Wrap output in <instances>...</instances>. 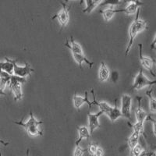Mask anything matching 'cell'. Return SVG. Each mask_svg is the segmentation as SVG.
<instances>
[{"label":"cell","mask_w":156,"mask_h":156,"mask_svg":"<svg viewBox=\"0 0 156 156\" xmlns=\"http://www.w3.org/2000/svg\"><path fill=\"white\" fill-rule=\"evenodd\" d=\"M147 28V23L146 20H141L140 18V8L137 9L136 12V17L133 20L131 24L129 25V30H128V42L126 44V51H125V55H128L129 51L131 50L133 44L134 42L135 38L140 33L144 31Z\"/></svg>","instance_id":"cell-1"},{"label":"cell","mask_w":156,"mask_h":156,"mask_svg":"<svg viewBox=\"0 0 156 156\" xmlns=\"http://www.w3.org/2000/svg\"><path fill=\"white\" fill-rule=\"evenodd\" d=\"M15 124L20 126L26 130L27 134L30 136H42V130L40 129V125L43 123V121L39 120L34 117L32 110L30 112V117L26 122H23L22 119L20 121H13Z\"/></svg>","instance_id":"cell-2"},{"label":"cell","mask_w":156,"mask_h":156,"mask_svg":"<svg viewBox=\"0 0 156 156\" xmlns=\"http://www.w3.org/2000/svg\"><path fill=\"white\" fill-rule=\"evenodd\" d=\"M26 82H27L26 77H20L15 75H11L9 87L14 96V101H19L23 98V93L22 90V85Z\"/></svg>","instance_id":"cell-3"},{"label":"cell","mask_w":156,"mask_h":156,"mask_svg":"<svg viewBox=\"0 0 156 156\" xmlns=\"http://www.w3.org/2000/svg\"><path fill=\"white\" fill-rule=\"evenodd\" d=\"M156 83V80H151L144 75L143 69L140 68L139 70V73L136 75L133 80V83L132 84L131 87L134 90H140L144 89L146 87H150V86L154 85Z\"/></svg>","instance_id":"cell-4"},{"label":"cell","mask_w":156,"mask_h":156,"mask_svg":"<svg viewBox=\"0 0 156 156\" xmlns=\"http://www.w3.org/2000/svg\"><path fill=\"white\" fill-rule=\"evenodd\" d=\"M61 5L62 6V9L51 17V20L56 19L58 20L61 27L60 31L66 27L69 21V7H68L66 4L62 2H61Z\"/></svg>","instance_id":"cell-5"},{"label":"cell","mask_w":156,"mask_h":156,"mask_svg":"<svg viewBox=\"0 0 156 156\" xmlns=\"http://www.w3.org/2000/svg\"><path fill=\"white\" fill-rule=\"evenodd\" d=\"M131 107H132V98L129 94H124L121 97V113L122 116L131 119Z\"/></svg>","instance_id":"cell-6"},{"label":"cell","mask_w":156,"mask_h":156,"mask_svg":"<svg viewBox=\"0 0 156 156\" xmlns=\"http://www.w3.org/2000/svg\"><path fill=\"white\" fill-rule=\"evenodd\" d=\"M13 64V74L15 76H20V77H26L27 76H30L31 73L34 71L33 68L30 66V64L26 62L24 66H18L16 64V59H12Z\"/></svg>","instance_id":"cell-7"},{"label":"cell","mask_w":156,"mask_h":156,"mask_svg":"<svg viewBox=\"0 0 156 156\" xmlns=\"http://www.w3.org/2000/svg\"><path fill=\"white\" fill-rule=\"evenodd\" d=\"M139 46V57H140V63H141L142 66L144 68V69H147V70L151 73L153 76H155V74L154 73V70H153V66L154 64V59H153L152 58L148 56H145V55H143V52H142V44H138Z\"/></svg>","instance_id":"cell-8"},{"label":"cell","mask_w":156,"mask_h":156,"mask_svg":"<svg viewBox=\"0 0 156 156\" xmlns=\"http://www.w3.org/2000/svg\"><path fill=\"white\" fill-rule=\"evenodd\" d=\"M102 114L103 112L101 111H99V112H96V113H91L90 110H88V112H87V117H88L89 132H90V135H92L94 130L100 126L98 119H99V117Z\"/></svg>","instance_id":"cell-9"},{"label":"cell","mask_w":156,"mask_h":156,"mask_svg":"<svg viewBox=\"0 0 156 156\" xmlns=\"http://www.w3.org/2000/svg\"><path fill=\"white\" fill-rule=\"evenodd\" d=\"M73 103L74 108L76 110H78V111L80 110V108L85 103H87V105H88V110H90L91 106L94 105L93 101H90L88 100V98H87V91H85V96L84 97H81V96H79L75 94L73 97Z\"/></svg>","instance_id":"cell-10"},{"label":"cell","mask_w":156,"mask_h":156,"mask_svg":"<svg viewBox=\"0 0 156 156\" xmlns=\"http://www.w3.org/2000/svg\"><path fill=\"white\" fill-rule=\"evenodd\" d=\"M136 100H137V106L135 109V117H136V122H144V121L147 120L148 114L143 109L141 106V101L143 98L141 96H136Z\"/></svg>","instance_id":"cell-11"},{"label":"cell","mask_w":156,"mask_h":156,"mask_svg":"<svg viewBox=\"0 0 156 156\" xmlns=\"http://www.w3.org/2000/svg\"><path fill=\"white\" fill-rule=\"evenodd\" d=\"M63 45L70 50L71 53L83 54V51L81 45H80L79 43L76 42V41H74L73 36H71L70 37V41H69V40H66V43L63 44Z\"/></svg>","instance_id":"cell-12"},{"label":"cell","mask_w":156,"mask_h":156,"mask_svg":"<svg viewBox=\"0 0 156 156\" xmlns=\"http://www.w3.org/2000/svg\"><path fill=\"white\" fill-rule=\"evenodd\" d=\"M11 75L0 69V95H5V89L10 82Z\"/></svg>","instance_id":"cell-13"},{"label":"cell","mask_w":156,"mask_h":156,"mask_svg":"<svg viewBox=\"0 0 156 156\" xmlns=\"http://www.w3.org/2000/svg\"><path fill=\"white\" fill-rule=\"evenodd\" d=\"M76 129L78 130V134H79V136H78V138L76 139V141H75V146L80 145V142L83 139H88L90 136L89 129L85 126H76Z\"/></svg>","instance_id":"cell-14"},{"label":"cell","mask_w":156,"mask_h":156,"mask_svg":"<svg viewBox=\"0 0 156 156\" xmlns=\"http://www.w3.org/2000/svg\"><path fill=\"white\" fill-rule=\"evenodd\" d=\"M110 76V70L105 62H101L98 71V79L101 82H105Z\"/></svg>","instance_id":"cell-15"},{"label":"cell","mask_w":156,"mask_h":156,"mask_svg":"<svg viewBox=\"0 0 156 156\" xmlns=\"http://www.w3.org/2000/svg\"><path fill=\"white\" fill-rule=\"evenodd\" d=\"M107 116L109 118L110 121L112 122H115L117 119L122 116V113H121L120 109H119V108L117 107V103H116V99L115 100V103H114V107H112V109L110 110L109 112L107 114Z\"/></svg>","instance_id":"cell-16"},{"label":"cell","mask_w":156,"mask_h":156,"mask_svg":"<svg viewBox=\"0 0 156 156\" xmlns=\"http://www.w3.org/2000/svg\"><path fill=\"white\" fill-rule=\"evenodd\" d=\"M72 55H73V58L75 60V62H77V64L79 65L80 68H81V69H82V64H83V62L87 64L90 68H91L93 66H94V62H90V60H88L87 58H86V56L84 55V54L72 53Z\"/></svg>","instance_id":"cell-17"},{"label":"cell","mask_w":156,"mask_h":156,"mask_svg":"<svg viewBox=\"0 0 156 156\" xmlns=\"http://www.w3.org/2000/svg\"><path fill=\"white\" fill-rule=\"evenodd\" d=\"M5 62H0V69L9 73V75L13 74V64L12 59L8 57H5Z\"/></svg>","instance_id":"cell-18"},{"label":"cell","mask_w":156,"mask_h":156,"mask_svg":"<svg viewBox=\"0 0 156 156\" xmlns=\"http://www.w3.org/2000/svg\"><path fill=\"white\" fill-rule=\"evenodd\" d=\"M140 8V5L135 3H129V5L124 9H117L118 12H124L126 15H133L135 14L137 9Z\"/></svg>","instance_id":"cell-19"},{"label":"cell","mask_w":156,"mask_h":156,"mask_svg":"<svg viewBox=\"0 0 156 156\" xmlns=\"http://www.w3.org/2000/svg\"><path fill=\"white\" fill-rule=\"evenodd\" d=\"M100 12L101 13V16H102L104 20L108 22L112 19V17L115 16V13H117L118 12H117V9H114L112 7H110L108 8V9H104V10H101Z\"/></svg>","instance_id":"cell-20"},{"label":"cell","mask_w":156,"mask_h":156,"mask_svg":"<svg viewBox=\"0 0 156 156\" xmlns=\"http://www.w3.org/2000/svg\"><path fill=\"white\" fill-rule=\"evenodd\" d=\"M139 137H140V134L133 132V133L126 139V144H127L128 147L130 150H132L136 144H138Z\"/></svg>","instance_id":"cell-21"},{"label":"cell","mask_w":156,"mask_h":156,"mask_svg":"<svg viewBox=\"0 0 156 156\" xmlns=\"http://www.w3.org/2000/svg\"><path fill=\"white\" fill-rule=\"evenodd\" d=\"M152 91L153 89L147 90L146 92V94L147 97L149 98V108H150V112L152 113H155L156 112V100L152 96Z\"/></svg>","instance_id":"cell-22"},{"label":"cell","mask_w":156,"mask_h":156,"mask_svg":"<svg viewBox=\"0 0 156 156\" xmlns=\"http://www.w3.org/2000/svg\"><path fill=\"white\" fill-rule=\"evenodd\" d=\"M144 122H136L133 124H130L129 122H128V125H129L132 129H133V132L135 133H137L140 135H143L144 136Z\"/></svg>","instance_id":"cell-23"},{"label":"cell","mask_w":156,"mask_h":156,"mask_svg":"<svg viewBox=\"0 0 156 156\" xmlns=\"http://www.w3.org/2000/svg\"><path fill=\"white\" fill-rule=\"evenodd\" d=\"M86 2V8L83 9V12L85 13H90L95 8L94 6V1L93 0H84Z\"/></svg>","instance_id":"cell-24"},{"label":"cell","mask_w":156,"mask_h":156,"mask_svg":"<svg viewBox=\"0 0 156 156\" xmlns=\"http://www.w3.org/2000/svg\"><path fill=\"white\" fill-rule=\"evenodd\" d=\"M131 153L129 156H140L141 153L144 151V149L140 144H137L132 150H130Z\"/></svg>","instance_id":"cell-25"},{"label":"cell","mask_w":156,"mask_h":156,"mask_svg":"<svg viewBox=\"0 0 156 156\" xmlns=\"http://www.w3.org/2000/svg\"><path fill=\"white\" fill-rule=\"evenodd\" d=\"M122 0H103V2H101V6L104 5H111V6H117L121 3Z\"/></svg>","instance_id":"cell-26"},{"label":"cell","mask_w":156,"mask_h":156,"mask_svg":"<svg viewBox=\"0 0 156 156\" xmlns=\"http://www.w3.org/2000/svg\"><path fill=\"white\" fill-rule=\"evenodd\" d=\"M85 149L82 148L80 145L76 146L74 149V151H73V156H83V154L85 153Z\"/></svg>","instance_id":"cell-27"},{"label":"cell","mask_w":156,"mask_h":156,"mask_svg":"<svg viewBox=\"0 0 156 156\" xmlns=\"http://www.w3.org/2000/svg\"><path fill=\"white\" fill-rule=\"evenodd\" d=\"M98 147V144H96V143H90V144H89L88 147H87V152H88L90 155L93 156L94 155V152L96 151V150H97Z\"/></svg>","instance_id":"cell-28"},{"label":"cell","mask_w":156,"mask_h":156,"mask_svg":"<svg viewBox=\"0 0 156 156\" xmlns=\"http://www.w3.org/2000/svg\"><path fill=\"white\" fill-rule=\"evenodd\" d=\"M105 155V152H104V150H103L102 147H98L97 150H96V151L94 152V155L93 156H104Z\"/></svg>","instance_id":"cell-29"},{"label":"cell","mask_w":156,"mask_h":156,"mask_svg":"<svg viewBox=\"0 0 156 156\" xmlns=\"http://www.w3.org/2000/svg\"><path fill=\"white\" fill-rule=\"evenodd\" d=\"M125 2H129V3H135L137 4L140 6V5H144V3L140 1V0H125Z\"/></svg>","instance_id":"cell-30"},{"label":"cell","mask_w":156,"mask_h":156,"mask_svg":"<svg viewBox=\"0 0 156 156\" xmlns=\"http://www.w3.org/2000/svg\"><path fill=\"white\" fill-rule=\"evenodd\" d=\"M118 79H119V73H117L116 71H114L112 75V80L113 82H116Z\"/></svg>","instance_id":"cell-31"},{"label":"cell","mask_w":156,"mask_h":156,"mask_svg":"<svg viewBox=\"0 0 156 156\" xmlns=\"http://www.w3.org/2000/svg\"><path fill=\"white\" fill-rule=\"evenodd\" d=\"M94 1V8H96L97 6L101 5V2H103V0H93Z\"/></svg>","instance_id":"cell-32"},{"label":"cell","mask_w":156,"mask_h":156,"mask_svg":"<svg viewBox=\"0 0 156 156\" xmlns=\"http://www.w3.org/2000/svg\"><path fill=\"white\" fill-rule=\"evenodd\" d=\"M155 40H156V36L154 35V38H153V41L151 44V50L155 49Z\"/></svg>","instance_id":"cell-33"},{"label":"cell","mask_w":156,"mask_h":156,"mask_svg":"<svg viewBox=\"0 0 156 156\" xmlns=\"http://www.w3.org/2000/svg\"><path fill=\"white\" fill-rule=\"evenodd\" d=\"M0 144H3L4 146H7V145H9V143L8 141H5V140H2V139H0Z\"/></svg>","instance_id":"cell-34"},{"label":"cell","mask_w":156,"mask_h":156,"mask_svg":"<svg viewBox=\"0 0 156 156\" xmlns=\"http://www.w3.org/2000/svg\"><path fill=\"white\" fill-rule=\"evenodd\" d=\"M69 0H64V3H67V2H69ZM83 2H84V0H80V5H82V4H83Z\"/></svg>","instance_id":"cell-35"},{"label":"cell","mask_w":156,"mask_h":156,"mask_svg":"<svg viewBox=\"0 0 156 156\" xmlns=\"http://www.w3.org/2000/svg\"><path fill=\"white\" fill-rule=\"evenodd\" d=\"M29 153H30V150H29V148H27V151H26V156H29Z\"/></svg>","instance_id":"cell-36"},{"label":"cell","mask_w":156,"mask_h":156,"mask_svg":"<svg viewBox=\"0 0 156 156\" xmlns=\"http://www.w3.org/2000/svg\"><path fill=\"white\" fill-rule=\"evenodd\" d=\"M0 156H2V152H1V150H0Z\"/></svg>","instance_id":"cell-37"}]
</instances>
